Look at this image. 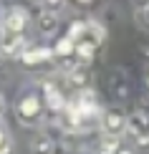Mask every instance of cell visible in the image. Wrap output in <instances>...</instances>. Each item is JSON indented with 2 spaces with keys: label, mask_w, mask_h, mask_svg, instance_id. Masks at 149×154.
<instances>
[{
  "label": "cell",
  "mask_w": 149,
  "mask_h": 154,
  "mask_svg": "<svg viewBox=\"0 0 149 154\" xmlns=\"http://www.w3.org/2000/svg\"><path fill=\"white\" fill-rule=\"evenodd\" d=\"M0 23H3V13H0Z\"/></svg>",
  "instance_id": "obj_21"
},
{
  "label": "cell",
  "mask_w": 149,
  "mask_h": 154,
  "mask_svg": "<svg viewBox=\"0 0 149 154\" xmlns=\"http://www.w3.org/2000/svg\"><path fill=\"white\" fill-rule=\"evenodd\" d=\"M134 23H137L139 30L149 33V5H139V8L134 10Z\"/></svg>",
  "instance_id": "obj_15"
},
{
  "label": "cell",
  "mask_w": 149,
  "mask_h": 154,
  "mask_svg": "<svg viewBox=\"0 0 149 154\" xmlns=\"http://www.w3.org/2000/svg\"><path fill=\"white\" fill-rule=\"evenodd\" d=\"M30 152L33 154H56V144H53V139H51L46 131H38L36 137L30 139Z\"/></svg>",
  "instance_id": "obj_10"
},
{
  "label": "cell",
  "mask_w": 149,
  "mask_h": 154,
  "mask_svg": "<svg viewBox=\"0 0 149 154\" xmlns=\"http://www.w3.org/2000/svg\"><path fill=\"white\" fill-rule=\"evenodd\" d=\"M53 58V48H28L20 56V61L25 66H36V63H46Z\"/></svg>",
  "instance_id": "obj_11"
},
{
  "label": "cell",
  "mask_w": 149,
  "mask_h": 154,
  "mask_svg": "<svg viewBox=\"0 0 149 154\" xmlns=\"http://www.w3.org/2000/svg\"><path fill=\"white\" fill-rule=\"evenodd\" d=\"M119 154H132V149H119Z\"/></svg>",
  "instance_id": "obj_19"
},
{
  "label": "cell",
  "mask_w": 149,
  "mask_h": 154,
  "mask_svg": "<svg viewBox=\"0 0 149 154\" xmlns=\"http://www.w3.org/2000/svg\"><path fill=\"white\" fill-rule=\"evenodd\" d=\"M3 114H5V99L0 96V119H3Z\"/></svg>",
  "instance_id": "obj_18"
},
{
  "label": "cell",
  "mask_w": 149,
  "mask_h": 154,
  "mask_svg": "<svg viewBox=\"0 0 149 154\" xmlns=\"http://www.w3.org/2000/svg\"><path fill=\"white\" fill-rule=\"evenodd\" d=\"M137 144H144V146L149 144V129H147V131H144V134H141V137L137 139Z\"/></svg>",
  "instance_id": "obj_17"
},
{
  "label": "cell",
  "mask_w": 149,
  "mask_h": 154,
  "mask_svg": "<svg viewBox=\"0 0 149 154\" xmlns=\"http://www.w3.org/2000/svg\"><path fill=\"white\" fill-rule=\"evenodd\" d=\"M147 86H149V73H147Z\"/></svg>",
  "instance_id": "obj_20"
},
{
  "label": "cell",
  "mask_w": 149,
  "mask_h": 154,
  "mask_svg": "<svg viewBox=\"0 0 149 154\" xmlns=\"http://www.w3.org/2000/svg\"><path fill=\"white\" fill-rule=\"evenodd\" d=\"M119 137H111V134H104V137L99 139V154H119Z\"/></svg>",
  "instance_id": "obj_14"
},
{
  "label": "cell",
  "mask_w": 149,
  "mask_h": 154,
  "mask_svg": "<svg viewBox=\"0 0 149 154\" xmlns=\"http://www.w3.org/2000/svg\"><path fill=\"white\" fill-rule=\"evenodd\" d=\"M38 30H41L43 35H53L58 30V15L53 10H43L41 18H38Z\"/></svg>",
  "instance_id": "obj_12"
},
{
  "label": "cell",
  "mask_w": 149,
  "mask_h": 154,
  "mask_svg": "<svg viewBox=\"0 0 149 154\" xmlns=\"http://www.w3.org/2000/svg\"><path fill=\"white\" fill-rule=\"evenodd\" d=\"M66 38L73 43V51H76L73 56H76V61H79L81 66H86V63L94 58L96 48L106 41V30H104L96 20H76V23L68 28Z\"/></svg>",
  "instance_id": "obj_1"
},
{
  "label": "cell",
  "mask_w": 149,
  "mask_h": 154,
  "mask_svg": "<svg viewBox=\"0 0 149 154\" xmlns=\"http://www.w3.org/2000/svg\"><path fill=\"white\" fill-rule=\"evenodd\" d=\"M28 10L20 5H13L3 13V23H0V33H10V35H23L25 25H28Z\"/></svg>",
  "instance_id": "obj_3"
},
{
  "label": "cell",
  "mask_w": 149,
  "mask_h": 154,
  "mask_svg": "<svg viewBox=\"0 0 149 154\" xmlns=\"http://www.w3.org/2000/svg\"><path fill=\"white\" fill-rule=\"evenodd\" d=\"M66 104L68 101L63 99V91L56 86V83H46L43 86V106L53 114H63L66 111Z\"/></svg>",
  "instance_id": "obj_5"
},
{
  "label": "cell",
  "mask_w": 149,
  "mask_h": 154,
  "mask_svg": "<svg viewBox=\"0 0 149 154\" xmlns=\"http://www.w3.org/2000/svg\"><path fill=\"white\" fill-rule=\"evenodd\" d=\"M66 81H68L71 88H76V91L91 88V71H88L86 66H76V68H71L66 73Z\"/></svg>",
  "instance_id": "obj_9"
},
{
  "label": "cell",
  "mask_w": 149,
  "mask_h": 154,
  "mask_svg": "<svg viewBox=\"0 0 149 154\" xmlns=\"http://www.w3.org/2000/svg\"><path fill=\"white\" fill-rule=\"evenodd\" d=\"M73 111H96L99 109V99H96L94 88H83V91H76V96L66 104Z\"/></svg>",
  "instance_id": "obj_6"
},
{
  "label": "cell",
  "mask_w": 149,
  "mask_h": 154,
  "mask_svg": "<svg viewBox=\"0 0 149 154\" xmlns=\"http://www.w3.org/2000/svg\"><path fill=\"white\" fill-rule=\"evenodd\" d=\"M73 53H76V51H73V43H71L66 35H63L61 41L53 46V58H61V61L66 58V61L71 63V61H76V56H73ZM68 63H66V66H68Z\"/></svg>",
  "instance_id": "obj_13"
},
{
  "label": "cell",
  "mask_w": 149,
  "mask_h": 154,
  "mask_svg": "<svg viewBox=\"0 0 149 154\" xmlns=\"http://www.w3.org/2000/svg\"><path fill=\"white\" fill-rule=\"evenodd\" d=\"M104 134L121 139V134H126V116L119 111H106L104 114Z\"/></svg>",
  "instance_id": "obj_7"
},
{
  "label": "cell",
  "mask_w": 149,
  "mask_h": 154,
  "mask_svg": "<svg viewBox=\"0 0 149 154\" xmlns=\"http://www.w3.org/2000/svg\"><path fill=\"white\" fill-rule=\"evenodd\" d=\"M149 129V114L147 111H134V114H129L126 116V134L129 137H134V139H139L141 134H144Z\"/></svg>",
  "instance_id": "obj_8"
},
{
  "label": "cell",
  "mask_w": 149,
  "mask_h": 154,
  "mask_svg": "<svg viewBox=\"0 0 149 154\" xmlns=\"http://www.w3.org/2000/svg\"><path fill=\"white\" fill-rule=\"evenodd\" d=\"M13 152V139H10V131L5 126V121L0 119V154H10Z\"/></svg>",
  "instance_id": "obj_16"
},
{
  "label": "cell",
  "mask_w": 149,
  "mask_h": 154,
  "mask_svg": "<svg viewBox=\"0 0 149 154\" xmlns=\"http://www.w3.org/2000/svg\"><path fill=\"white\" fill-rule=\"evenodd\" d=\"M43 114H46V106H43V99L36 91H23L18 94L15 99V116L23 126H41Z\"/></svg>",
  "instance_id": "obj_2"
},
{
  "label": "cell",
  "mask_w": 149,
  "mask_h": 154,
  "mask_svg": "<svg viewBox=\"0 0 149 154\" xmlns=\"http://www.w3.org/2000/svg\"><path fill=\"white\" fill-rule=\"evenodd\" d=\"M28 51L23 35H10V33H0V56L3 58H20Z\"/></svg>",
  "instance_id": "obj_4"
}]
</instances>
